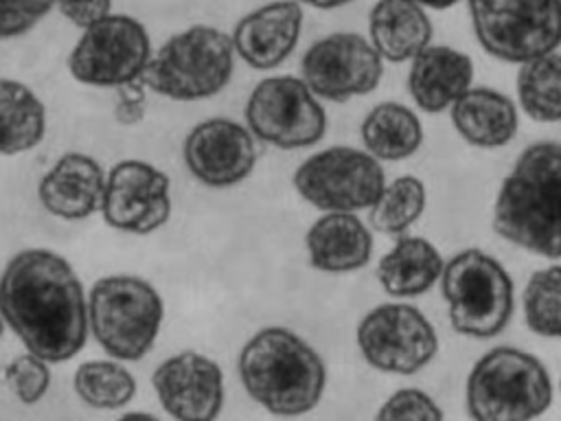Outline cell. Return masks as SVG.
Segmentation results:
<instances>
[{
  "label": "cell",
  "mask_w": 561,
  "mask_h": 421,
  "mask_svg": "<svg viewBox=\"0 0 561 421\" xmlns=\"http://www.w3.org/2000/svg\"><path fill=\"white\" fill-rule=\"evenodd\" d=\"M0 316L24 349L48 364L72 360L88 340V296L66 257L15 252L0 272Z\"/></svg>",
  "instance_id": "obj_1"
},
{
  "label": "cell",
  "mask_w": 561,
  "mask_h": 421,
  "mask_svg": "<svg viewBox=\"0 0 561 421\" xmlns=\"http://www.w3.org/2000/svg\"><path fill=\"white\" fill-rule=\"evenodd\" d=\"M493 230L513 246L561 259V143L526 147L493 202Z\"/></svg>",
  "instance_id": "obj_2"
},
{
  "label": "cell",
  "mask_w": 561,
  "mask_h": 421,
  "mask_svg": "<svg viewBox=\"0 0 561 421\" xmlns=\"http://www.w3.org/2000/svg\"><path fill=\"white\" fill-rule=\"evenodd\" d=\"M237 368L248 397L276 417L311 412L327 388V366L320 353L280 325L252 333L239 351Z\"/></svg>",
  "instance_id": "obj_3"
},
{
  "label": "cell",
  "mask_w": 561,
  "mask_h": 421,
  "mask_svg": "<svg viewBox=\"0 0 561 421\" xmlns=\"http://www.w3.org/2000/svg\"><path fill=\"white\" fill-rule=\"evenodd\" d=\"M550 403V373L528 351L495 346L467 375L465 406L471 421H533Z\"/></svg>",
  "instance_id": "obj_4"
},
{
  "label": "cell",
  "mask_w": 561,
  "mask_h": 421,
  "mask_svg": "<svg viewBox=\"0 0 561 421\" xmlns=\"http://www.w3.org/2000/svg\"><path fill=\"white\" fill-rule=\"evenodd\" d=\"M162 320V296L142 276L107 274L88 292L90 331L112 360H142L153 349Z\"/></svg>",
  "instance_id": "obj_5"
},
{
  "label": "cell",
  "mask_w": 561,
  "mask_h": 421,
  "mask_svg": "<svg viewBox=\"0 0 561 421\" xmlns=\"http://www.w3.org/2000/svg\"><path fill=\"white\" fill-rule=\"evenodd\" d=\"M232 37L208 24L173 33L158 50L140 81L171 101H204L219 94L234 72Z\"/></svg>",
  "instance_id": "obj_6"
},
{
  "label": "cell",
  "mask_w": 561,
  "mask_h": 421,
  "mask_svg": "<svg viewBox=\"0 0 561 421\" xmlns=\"http://www.w3.org/2000/svg\"><path fill=\"white\" fill-rule=\"evenodd\" d=\"M440 292L456 333L486 340L504 331L513 316V278L504 265L478 248L445 261Z\"/></svg>",
  "instance_id": "obj_7"
},
{
  "label": "cell",
  "mask_w": 561,
  "mask_h": 421,
  "mask_svg": "<svg viewBox=\"0 0 561 421\" xmlns=\"http://www.w3.org/2000/svg\"><path fill=\"white\" fill-rule=\"evenodd\" d=\"M471 29L491 57L526 64L561 46V0H467Z\"/></svg>",
  "instance_id": "obj_8"
},
{
  "label": "cell",
  "mask_w": 561,
  "mask_h": 421,
  "mask_svg": "<svg viewBox=\"0 0 561 421\" xmlns=\"http://www.w3.org/2000/svg\"><path fill=\"white\" fill-rule=\"evenodd\" d=\"M291 182L307 204L324 213H355L375 204L386 175L366 149L333 145L302 160Z\"/></svg>",
  "instance_id": "obj_9"
},
{
  "label": "cell",
  "mask_w": 561,
  "mask_h": 421,
  "mask_svg": "<svg viewBox=\"0 0 561 421\" xmlns=\"http://www.w3.org/2000/svg\"><path fill=\"white\" fill-rule=\"evenodd\" d=\"M245 125L276 149H305L327 134V112L300 77L261 79L245 101Z\"/></svg>",
  "instance_id": "obj_10"
},
{
  "label": "cell",
  "mask_w": 561,
  "mask_h": 421,
  "mask_svg": "<svg viewBox=\"0 0 561 421\" xmlns=\"http://www.w3.org/2000/svg\"><path fill=\"white\" fill-rule=\"evenodd\" d=\"M151 55L145 24L127 13H110L83 29L68 55V70L83 86L121 88L142 77Z\"/></svg>",
  "instance_id": "obj_11"
},
{
  "label": "cell",
  "mask_w": 561,
  "mask_h": 421,
  "mask_svg": "<svg viewBox=\"0 0 561 421\" xmlns=\"http://www.w3.org/2000/svg\"><path fill=\"white\" fill-rule=\"evenodd\" d=\"M357 349L379 373L414 375L438 353V335L425 314L410 303H381L357 325Z\"/></svg>",
  "instance_id": "obj_12"
},
{
  "label": "cell",
  "mask_w": 561,
  "mask_h": 421,
  "mask_svg": "<svg viewBox=\"0 0 561 421\" xmlns=\"http://www.w3.org/2000/svg\"><path fill=\"white\" fill-rule=\"evenodd\" d=\"M383 77V59L359 33H331L300 59V79L324 101L344 103L370 94Z\"/></svg>",
  "instance_id": "obj_13"
},
{
  "label": "cell",
  "mask_w": 561,
  "mask_h": 421,
  "mask_svg": "<svg viewBox=\"0 0 561 421\" xmlns=\"http://www.w3.org/2000/svg\"><path fill=\"white\" fill-rule=\"evenodd\" d=\"M101 215L114 230L149 235L171 217V180L145 160H121L105 173Z\"/></svg>",
  "instance_id": "obj_14"
},
{
  "label": "cell",
  "mask_w": 561,
  "mask_h": 421,
  "mask_svg": "<svg viewBox=\"0 0 561 421\" xmlns=\"http://www.w3.org/2000/svg\"><path fill=\"white\" fill-rule=\"evenodd\" d=\"M182 158L191 175L210 189L241 184L256 167V145L248 125L210 116L188 129Z\"/></svg>",
  "instance_id": "obj_15"
},
{
  "label": "cell",
  "mask_w": 561,
  "mask_h": 421,
  "mask_svg": "<svg viewBox=\"0 0 561 421\" xmlns=\"http://www.w3.org/2000/svg\"><path fill=\"white\" fill-rule=\"evenodd\" d=\"M153 392L173 421H215L224 408V371L197 351H180L151 375Z\"/></svg>",
  "instance_id": "obj_16"
},
{
  "label": "cell",
  "mask_w": 561,
  "mask_h": 421,
  "mask_svg": "<svg viewBox=\"0 0 561 421\" xmlns=\"http://www.w3.org/2000/svg\"><path fill=\"white\" fill-rule=\"evenodd\" d=\"M305 11L296 0H276L245 13L232 29V46L254 70L278 68L298 46Z\"/></svg>",
  "instance_id": "obj_17"
},
{
  "label": "cell",
  "mask_w": 561,
  "mask_h": 421,
  "mask_svg": "<svg viewBox=\"0 0 561 421\" xmlns=\"http://www.w3.org/2000/svg\"><path fill=\"white\" fill-rule=\"evenodd\" d=\"M105 171L83 151L61 153L37 182L42 208L64 221H79L101 210Z\"/></svg>",
  "instance_id": "obj_18"
},
{
  "label": "cell",
  "mask_w": 561,
  "mask_h": 421,
  "mask_svg": "<svg viewBox=\"0 0 561 421\" xmlns=\"http://www.w3.org/2000/svg\"><path fill=\"white\" fill-rule=\"evenodd\" d=\"M473 81V61L467 53L430 44L412 61L408 70V90L412 101L427 114L449 110Z\"/></svg>",
  "instance_id": "obj_19"
},
{
  "label": "cell",
  "mask_w": 561,
  "mask_h": 421,
  "mask_svg": "<svg viewBox=\"0 0 561 421\" xmlns=\"http://www.w3.org/2000/svg\"><path fill=\"white\" fill-rule=\"evenodd\" d=\"M311 268L327 274L362 270L373 257V232L355 213H324L305 235Z\"/></svg>",
  "instance_id": "obj_20"
},
{
  "label": "cell",
  "mask_w": 561,
  "mask_h": 421,
  "mask_svg": "<svg viewBox=\"0 0 561 421\" xmlns=\"http://www.w3.org/2000/svg\"><path fill=\"white\" fill-rule=\"evenodd\" d=\"M449 116L460 138L480 149L508 145L519 127L515 103L504 92L486 86L469 88L449 107Z\"/></svg>",
  "instance_id": "obj_21"
},
{
  "label": "cell",
  "mask_w": 561,
  "mask_h": 421,
  "mask_svg": "<svg viewBox=\"0 0 561 421\" xmlns=\"http://www.w3.org/2000/svg\"><path fill=\"white\" fill-rule=\"evenodd\" d=\"M432 20L414 0H377L368 13V39L383 61H412L432 44Z\"/></svg>",
  "instance_id": "obj_22"
},
{
  "label": "cell",
  "mask_w": 561,
  "mask_h": 421,
  "mask_svg": "<svg viewBox=\"0 0 561 421\" xmlns=\"http://www.w3.org/2000/svg\"><path fill=\"white\" fill-rule=\"evenodd\" d=\"M438 248L416 235H401L377 263V281L388 296L412 298L430 292L443 276Z\"/></svg>",
  "instance_id": "obj_23"
},
{
  "label": "cell",
  "mask_w": 561,
  "mask_h": 421,
  "mask_svg": "<svg viewBox=\"0 0 561 421\" xmlns=\"http://www.w3.org/2000/svg\"><path fill=\"white\" fill-rule=\"evenodd\" d=\"M364 149L379 162H397L414 156L423 145V125L414 110L399 101L377 103L362 121Z\"/></svg>",
  "instance_id": "obj_24"
},
{
  "label": "cell",
  "mask_w": 561,
  "mask_h": 421,
  "mask_svg": "<svg viewBox=\"0 0 561 421\" xmlns=\"http://www.w3.org/2000/svg\"><path fill=\"white\" fill-rule=\"evenodd\" d=\"M46 136V107L22 81L0 77V153L35 149Z\"/></svg>",
  "instance_id": "obj_25"
},
{
  "label": "cell",
  "mask_w": 561,
  "mask_h": 421,
  "mask_svg": "<svg viewBox=\"0 0 561 421\" xmlns=\"http://www.w3.org/2000/svg\"><path fill=\"white\" fill-rule=\"evenodd\" d=\"M517 101L537 123L561 121V53H548L519 66L515 77Z\"/></svg>",
  "instance_id": "obj_26"
},
{
  "label": "cell",
  "mask_w": 561,
  "mask_h": 421,
  "mask_svg": "<svg viewBox=\"0 0 561 421\" xmlns=\"http://www.w3.org/2000/svg\"><path fill=\"white\" fill-rule=\"evenodd\" d=\"M75 395L94 410H118L136 397V377L118 360H88L72 375Z\"/></svg>",
  "instance_id": "obj_27"
},
{
  "label": "cell",
  "mask_w": 561,
  "mask_h": 421,
  "mask_svg": "<svg viewBox=\"0 0 561 421\" xmlns=\"http://www.w3.org/2000/svg\"><path fill=\"white\" fill-rule=\"evenodd\" d=\"M427 202L425 184L416 175H399L386 182L383 191L368 208V224L381 235L401 237L423 215Z\"/></svg>",
  "instance_id": "obj_28"
},
{
  "label": "cell",
  "mask_w": 561,
  "mask_h": 421,
  "mask_svg": "<svg viewBox=\"0 0 561 421\" xmlns=\"http://www.w3.org/2000/svg\"><path fill=\"white\" fill-rule=\"evenodd\" d=\"M522 298L526 327L541 338H561V263L535 270Z\"/></svg>",
  "instance_id": "obj_29"
},
{
  "label": "cell",
  "mask_w": 561,
  "mask_h": 421,
  "mask_svg": "<svg viewBox=\"0 0 561 421\" xmlns=\"http://www.w3.org/2000/svg\"><path fill=\"white\" fill-rule=\"evenodd\" d=\"M50 377L53 375L48 362L28 351L13 357L4 368V379L11 392L24 406H35L37 401L44 399V395L50 388Z\"/></svg>",
  "instance_id": "obj_30"
},
{
  "label": "cell",
  "mask_w": 561,
  "mask_h": 421,
  "mask_svg": "<svg viewBox=\"0 0 561 421\" xmlns=\"http://www.w3.org/2000/svg\"><path fill=\"white\" fill-rule=\"evenodd\" d=\"M375 421H443V410L427 392L401 388L381 403Z\"/></svg>",
  "instance_id": "obj_31"
},
{
  "label": "cell",
  "mask_w": 561,
  "mask_h": 421,
  "mask_svg": "<svg viewBox=\"0 0 561 421\" xmlns=\"http://www.w3.org/2000/svg\"><path fill=\"white\" fill-rule=\"evenodd\" d=\"M57 0H0V39L26 35Z\"/></svg>",
  "instance_id": "obj_32"
},
{
  "label": "cell",
  "mask_w": 561,
  "mask_h": 421,
  "mask_svg": "<svg viewBox=\"0 0 561 421\" xmlns=\"http://www.w3.org/2000/svg\"><path fill=\"white\" fill-rule=\"evenodd\" d=\"M112 114L118 125H138L147 114V86L136 79L116 88V103Z\"/></svg>",
  "instance_id": "obj_33"
},
{
  "label": "cell",
  "mask_w": 561,
  "mask_h": 421,
  "mask_svg": "<svg viewBox=\"0 0 561 421\" xmlns=\"http://www.w3.org/2000/svg\"><path fill=\"white\" fill-rule=\"evenodd\" d=\"M57 9L70 24L88 29L112 13V0H57Z\"/></svg>",
  "instance_id": "obj_34"
},
{
  "label": "cell",
  "mask_w": 561,
  "mask_h": 421,
  "mask_svg": "<svg viewBox=\"0 0 561 421\" xmlns=\"http://www.w3.org/2000/svg\"><path fill=\"white\" fill-rule=\"evenodd\" d=\"M300 4H307V7H313V9H322V11H329V9H340V7H346L351 4L353 0H296Z\"/></svg>",
  "instance_id": "obj_35"
},
{
  "label": "cell",
  "mask_w": 561,
  "mask_h": 421,
  "mask_svg": "<svg viewBox=\"0 0 561 421\" xmlns=\"http://www.w3.org/2000/svg\"><path fill=\"white\" fill-rule=\"evenodd\" d=\"M414 2H419V4L425 7V9H438V11H443V9L454 7V4L460 2V0H414Z\"/></svg>",
  "instance_id": "obj_36"
},
{
  "label": "cell",
  "mask_w": 561,
  "mask_h": 421,
  "mask_svg": "<svg viewBox=\"0 0 561 421\" xmlns=\"http://www.w3.org/2000/svg\"><path fill=\"white\" fill-rule=\"evenodd\" d=\"M116 421H160L158 417H153V414H149V412H140V410H136V412H125L123 417H118Z\"/></svg>",
  "instance_id": "obj_37"
},
{
  "label": "cell",
  "mask_w": 561,
  "mask_h": 421,
  "mask_svg": "<svg viewBox=\"0 0 561 421\" xmlns=\"http://www.w3.org/2000/svg\"><path fill=\"white\" fill-rule=\"evenodd\" d=\"M2 333H4V320H2V316H0V338H2Z\"/></svg>",
  "instance_id": "obj_38"
},
{
  "label": "cell",
  "mask_w": 561,
  "mask_h": 421,
  "mask_svg": "<svg viewBox=\"0 0 561 421\" xmlns=\"http://www.w3.org/2000/svg\"><path fill=\"white\" fill-rule=\"evenodd\" d=\"M559 388H561V377H559Z\"/></svg>",
  "instance_id": "obj_39"
}]
</instances>
